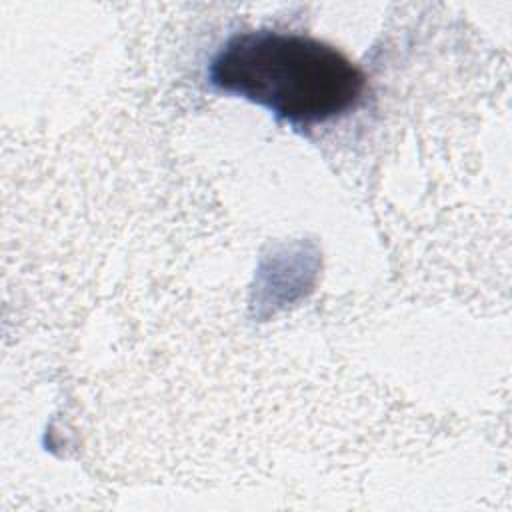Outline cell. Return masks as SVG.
I'll use <instances>...</instances> for the list:
<instances>
[{"label": "cell", "instance_id": "6da1fadb", "mask_svg": "<svg viewBox=\"0 0 512 512\" xmlns=\"http://www.w3.org/2000/svg\"><path fill=\"white\" fill-rule=\"evenodd\" d=\"M208 82L296 126L348 112L366 88L362 70L340 50L304 34L276 30L230 36L210 60Z\"/></svg>", "mask_w": 512, "mask_h": 512}]
</instances>
